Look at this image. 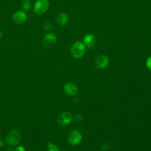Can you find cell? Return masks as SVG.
I'll return each instance as SVG.
<instances>
[{"label": "cell", "instance_id": "cell-1", "mask_svg": "<svg viewBox=\"0 0 151 151\" xmlns=\"http://www.w3.org/2000/svg\"><path fill=\"white\" fill-rule=\"evenodd\" d=\"M86 45L81 41L74 42L70 50L71 55L73 58L75 59H78L81 58L86 51Z\"/></svg>", "mask_w": 151, "mask_h": 151}, {"label": "cell", "instance_id": "cell-2", "mask_svg": "<svg viewBox=\"0 0 151 151\" xmlns=\"http://www.w3.org/2000/svg\"><path fill=\"white\" fill-rule=\"evenodd\" d=\"M21 139V135L18 129H12L7 134L6 141L8 145L11 146H15L18 145Z\"/></svg>", "mask_w": 151, "mask_h": 151}, {"label": "cell", "instance_id": "cell-3", "mask_svg": "<svg viewBox=\"0 0 151 151\" xmlns=\"http://www.w3.org/2000/svg\"><path fill=\"white\" fill-rule=\"evenodd\" d=\"M48 6V0H37L34 3L33 10L36 14L42 15L46 12Z\"/></svg>", "mask_w": 151, "mask_h": 151}, {"label": "cell", "instance_id": "cell-4", "mask_svg": "<svg viewBox=\"0 0 151 151\" xmlns=\"http://www.w3.org/2000/svg\"><path fill=\"white\" fill-rule=\"evenodd\" d=\"M82 140V135L81 133L77 130H74L70 132V133L68 134L67 141L68 143L71 145H77Z\"/></svg>", "mask_w": 151, "mask_h": 151}, {"label": "cell", "instance_id": "cell-5", "mask_svg": "<svg viewBox=\"0 0 151 151\" xmlns=\"http://www.w3.org/2000/svg\"><path fill=\"white\" fill-rule=\"evenodd\" d=\"M11 19L15 24L21 25L27 21V15L24 11H17L12 14Z\"/></svg>", "mask_w": 151, "mask_h": 151}, {"label": "cell", "instance_id": "cell-6", "mask_svg": "<svg viewBox=\"0 0 151 151\" xmlns=\"http://www.w3.org/2000/svg\"><path fill=\"white\" fill-rule=\"evenodd\" d=\"M57 41L56 35L52 32L46 34L42 40V44L45 48H50L53 46Z\"/></svg>", "mask_w": 151, "mask_h": 151}, {"label": "cell", "instance_id": "cell-7", "mask_svg": "<svg viewBox=\"0 0 151 151\" xmlns=\"http://www.w3.org/2000/svg\"><path fill=\"white\" fill-rule=\"evenodd\" d=\"M73 120L72 114L68 111L62 112L58 117V122L61 126H67L71 123Z\"/></svg>", "mask_w": 151, "mask_h": 151}, {"label": "cell", "instance_id": "cell-8", "mask_svg": "<svg viewBox=\"0 0 151 151\" xmlns=\"http://www.w3.org/2000/svg\"><path fill=\"white\" fill-rule=\"evenodd\" d=\"M109 64V59L108 57L104 55L98 56L95 60V65L97 68L103 69L108 66Z\"/></svg>", "mask_w": 151, "mask_h": 151}, {"label": "cell", "instance_id": "cell-9", "mask_svg": "<svg viewBox=\"0 0 151 151\" xmlns=\"http://www.w3.org/2000/svg\"><path fill=\"white\" fill-rule=\"evenodd\" d=\"M64 90L65 94L68 96H74L77 94L78 89L77 86L72 83H67L64 86Z\"/></svg>", "mask_w": 151, "mask_h": 151}, {"label": "cell", "instance_id": "cell-10", "mask_svg": "<svg viewBox=\"0 0 151 151\" xmlns=\"http://www.w3.org/2000/svg\"><path fill=\"white\" fill-rule=\"evenodd\" d=\"M83 42L85 45L88 48H92L94 47L96 42L95 37L92 34H87L84 36Z\"/></svg>", "mask_w": 151, "mask_h": 151}, {"label": "cell", "instance_id": "cell-11", "mask_svg": "<svg viewBox=\"0 0 151 151\" xmlns=\"http://www.w3.org/2000/svg\"><path fill=\"white\" fill-rule=\"evenodd\" d=\"M56 21L57 23L60 26L65 25L68 21V18L67 15L64 12H61L58 14L56 18Z\"/></svg>", "mask_w": 151, "mask_h": 151}, {"label": "cell", "instance_id": "cell-12", "mask_svg": "<svg viewBox=\"0 0 151 151\" xmlns=\"http://www.w3.org/2000/svg\"><path fill=\"white\" fill-rule=\"evenodd\" d=\"M21 7L24 11H29L31 7V2L30 0H22Z\"/></svg>", "mask_w": 151, "mask_h": 151}, {"label": "cell", "instance_id": "cell-13", "mask_svg": "<svg viewBox=\"0 0 151 151\" xmlns=\"http://www.w3.org/2000/svg\"><path fill=\"white\" fill-rule=\"evenodd\" d=\"M53 25L49 21H46L43 24V28L46 31H51L53 29Z\"/></svg>", "mask_w": 151, "mask_h": 151}, {"label": "cell", "instance_id": "cell-14", "mask_svg": "<svg viewBox=\"0 0 151 151\" xmlns=\"http://www.w3.org/2000/svg\"><path fill=\"white\" fill-rule=\"evenodd\" d=\"M47 151H61L58 146L52 143H48Z\"/></svg>", "mask_w": 151, "mask_h": 151}, {"label": "cell", "instance_id": "cell-15", "mask_svg": "<svg viewBox=\"0 0 151 151\" xmlns=\"http://www.w3.org/2000/svg\"><path fill=\"white\" fill-rule=\"evenodd\" d=\"M146 65L147 68L151 70V57H149L147 58L146 61Z\"/></svg>", "mask_w": 151, "mask_h": 151}, {"label": "cell", "instance_id": "cell-16", "mask_svg": "<svg viewBox=\"0 0 151 151\" xmlns=\"http://www.w3.org/2000/svg\"><path fill=\"white\" fill-rule=\"evenodd\" d=\"M14 151H25V148H24L23 146H18V147L15 149Z\"/></svg>", "mask_w": 151, "mask_h": 151}, {"label": "cell", "instance_id": "cell-17", "mask_svg": "<svg viewBox=\"0 0 151 151\" xmlns=\"http://www.w3.org/2000/svg\"><path fill=\"white\" fill-rule=\"evenodd\" d=\"M102 148L104 150H107L109 149V144L107 143H104L102 146Z\"/></svg>", "mask_w": 151, "mask_h": 151}, {"label": "cell", "instance_id": "cell-18", "mask_svg": "<svg viewBox=\"0 0 151 151\" xmlns=\"http://www.w3.org/2000/svg\"><path fill=\"white\" fill-rule=\"evenodd\" d=\"M83 117L80 114H77L76 116V121H81L82 120Z\"/></svg>", "mask_w": 151, "mask_h": 151}, {"label": "cell", "instance_id": "cell-19", "mask_svg": "<svg viewBox=\"0 0 151 151\" xmlns=\"http://www.w3.org/2000/svg\"><path fill=\"white\" fill-rule=\"evenodd\" d=\"M4 146V143L2 139H0V149Z\"/></svg>", "mask_w": 151, "mask_h": 151}, {"label": "cell", "instance_id": "cell-20", "mask_svg": "<svg viewBox=\"0 0 151 151\" xmlns=\"http://www.w3.org/2000/svg\"><path fill=\"white\" fill-rule=\"evenodd\" d=\"M2 37V32L1 30H0V40L1 39Z\"/></svg>", "mask_w": 151, "mask_h": 151}]
</instances>
